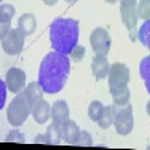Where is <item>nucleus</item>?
<instances>
[{
  "instance_id": "nucleus-30",
  "label": "nucleus",
  "mask_w": 150,
  "mask_h": 150,
  "mask_svg": "<svg viewBox=\"0 0 150 150\" xmlns=\"http://www.w3.org/2000/svg\"><path fill=\"white\" fill-rule=\"evenodd\" d=\"M65 2H66V3H69V5H72V3L77 2V0H65Z\"/></svg>"
},
{
  "instance_id": "nucleus-10",
  "label": "nucleus",
  "mask_w": 150,
  "mask_h": 150,
  "mask_svg": "<svg viewBox=\"0 0 150 150\" xmlns=\"http://www.w3.org/2000/svg\"><path fill=\"white\" fill-rule=\"evenodd\" d=\"M15 15V8L12 5H2L0 6V35L2 39L11 32V20Z\"/></svg>"
},
{
  "instance_id": "nucleus-17",
  "label": "nucleus",
  "mask_w": 150,
  "mask_h": 150,
  "mask_svg": "<svg viewBox=\"0 0 150 150\" xmlns=\"http://www.w3.org/2000/svg\"><path fill=\"white\" fill-rule=\"evenodd\" d=\"M18 29L23 30L24 33H26L27 36L32 35L36 29V18L33 14H24L20 17L18 20Z\"/></svg>"
},
{
  "instance_id": "nucleus-8",
  "label": "nucleus",
  "mask_w": 150,
  "mask_h": 150,
  "mask_svg": "<svg viewBox=\"0 0 150 150\" xmlns=\"http://www.w3.org/2000/svg\"><path fill=\"white\" fill-rule=\"evenodd\" d=\"M90 45H92V50L95 51V54L107 56L110 48H111V36H110V33L102 27H96L90 35Z\"/></svg>"
},
{
  "instance_id": "nucleus-28",
  "label": "nucleus",
  "mask_w": 150,
  "mask_h": 150,
  "mask_svg": "<svg viewBox=\"0 0 150 150\" xmlns=\"http://www.w3.org/2000/svg\"><path fill=\"white\" fill-rule=\"evenodd\" d=\"M42 2L45 3V5H48V6H53V5H56L59 0H42Z\"/></svg>"
},
{
  "instance_id": "nucleus-3",
  "label": "nucleus",
  "mask_w": 150,
  "mask_h": 150,
  "mask_svg": "<svg viewBox=\"0 0 150 150\" xmlns=\"http://www.w3.org/2000/svg\"><path fill=\"white\" fill-rule=\"evenodd\" d=\"M32 112V104L24 95V92L17 93V96L12 99V102L8 107V120L12 126H21Z\"/></svg>"
},
{
  "instance_id": "nucleus-22",
  "label": "nucleus",
  "mask_w": 150,
  "mask_h": 150,
  "mask_svg": "<svg viewBox=\"0 0 150 150\" xmlns=\"http://www.w3.org/2000/svg\"><path fill=\"white\" fill-rule=\"evenodd\" d=\"M99 126H101L102 129H107V128H110L112 123H114V117H112V108H111V105H108V107H105L104 108V112H102V117L99 119Z\"/></svg>"
},
{
  "instance_id": "nucleus-31",
  "label": "nucleus",
  "mask_w": 150,
  "mask_h": 150,
  "mask_svg": "<svg viewBox=\"0 0 150 150\" xmlns=\"http://www.w3.org/2000/svg\"><path fill=\"white\" fill-rule=\"evenodd\" d=\"M107 3H116V2H119V0H105Z\"/></svg>"
},
{
  "instance_id": "nucleus-26",
  "label": "nucleus",
  "mask_w": 150,
  "mask_h": 150,
  "mask_svg": "<svg viewBox=\"0 0 150 150\" xmlns=\"http://www.w3.org/2000/svg\"><path fill=\"white\" fill-rule=\"evenodd\" d=\"M75 144H77V146H84V147L92 146L93 141H92L90 134L86 132V131H81V134H80V137H78V140H77V143H75Z\"/></svg>"
},
{
  "instance_id": "nucleus-2",
  "label": "nucleus",
  "mask_w": 150,
  "mask_h": 150,
  "mask_svg": "<svg viewBox=\"0 0 150 150\" xmlns=\"http://www.w3.org/2000/svg\"><path fill=\"white\" fill-rule=\"evenodd\" d=\"M80 24L72 18H57L50 26V39L54 51L69 54L78 45Z\"/></svg>"
},
{
  "instance_id": "nucleus-11",
  "label": "nucleus",
  "mask_w": 150,
  "mask_h": 150,
  "mask_svg": "<svg viewBox=\"0 0 150 150\" xmlns=\"http://www.w3.org/2000/svg\"><path fill=\"white\" fill-rule=\"evenodd\" d=\"M111 65L108 63L107 56H95L92 60V74L96 80H104L105 77H108Z\"/></svg>"
},
{
  "instance_id": "nucleus-20",
  "label": "nucleus",
  "mask_w": 150,
  "mask_h": 150,
  "mask_svg": "<svg viewBox=\"0 0 150 150\" xmlns=\"http://www.w3.org/2000/svg\"><path fill=\"white\" fill-rule=\"evenodd\" d=\"M138 39L146 48L150 50V18L141 24V27L138 30Z\"/></svg>"
},
{
  "instance_id": "nucleus-13",
  "label": "nucleus",
  "mask_w": 150,
  "mask_h": 150,
  "mask_svg": "<svg viewBox=\"0 0 150 150\" xmlns=\"http://www.w3.org/2000/svg\"><path fill=\"white\" fill-rule=\"evenodd\" d=\"M62 132H63V140L68 144H75L81 134V131L78 129V125L69 119L62 123Z\"/></svg>"
},
{
  "instance_id": "nucleus-16",
  "label": "nucleus",
  "mask_w": 150,
  "mask_h": 150,
  "mask_svg": "<svg viewBox=\"0 0 150 150\" xmlns=\"http://www.w3.org/2000/svg\"><path fill=\"white\" fill-rule=\"evenodd\" d=\"M47 141L48 144H59L62 141V138H63V132H62V125L59 123H51V125H48V128H47Z\"/></svg>"
},
{
  "instance_id": "nucleus-6",
  "label": "nucleus",
  "mask_w": 150,
  "mask_h": 150,
  "mask_svg": "<svg viewBox=\"0 0 150 150\" xmlns=\"http://www.w3.org/2000/svg\"><path fill=\"white\" fill-rule=\"evenodd\" d=\"M131 78V72L129 68L123 63H112L108 72V87H110V93L120 90L123 87H126Z\"/></svg>"
},
{
  "instance_id": "nucleus-23",
  "label": "nucleus",
  "mask_w": 150,
  "mask_h": 150,
  "mask_svg": "<svg viewBox=\"0 0 150 150\" xmlns=\"http://www.w3.org/2000/svg\"><path fill=\"white\" fill-rule=\"evenodd\" d=\"M137 15L144 21L150 18V0H140L138 6H137Z\"/></svg>"
},
{
  "instance_id": "nucleus-18",
  "label": "nucleus",
  "mask_w": 150,
  "mask_h": 150,
  "mask_svg": "<svg viewBox=\"0 0 150 150\" xmlns=\"http://www.w3.org/2000/svg\"><path fill=\"white\" fill-rule=\"evenodd\" d=\"M111 96H112V101H114V104L122 107V105H126V104H129V99H131V92H129L128 86H126V87H123V89H120V90L112 92V93H111Z\"/></svg>"
},
{
  "instance_id": "nucleus-27",
  "label": "nucleus",
  "mask_w": 150,
  "mask_h": 150,
  "mask_svg": "<svg viewBox=\"0 0 150 150\" xmlns=\"http://www.w3.org/2000/svg\"><path fill=\"white\" fill-rule=\"evenodd\" d=\"M35 144H48L47 141V135L41 134V135H36V138H35Z\"/></svg>"
},
{
  "instance_id": "nucleus-9",
  "label": "nucleus",
  "mask_w": 150,
  "mask_h": 150,
  "mask_svg": "<svg viewBox=\"0 0 150 150\" xmlns=\"http://www.w3.org/2000/svg\"><path fill=\"white\" fill-rule=\"evenodd\" d=\"M6 87L12 93H20L26 87V74L20 68H11L6 72Z\"/></svg>"
},
{
  "instance_id": "nucleus-32",
  "label": "nucleus",
  "mask_w": 150,
  "mask_h": 150,
  "mask_svg": "<svg viewBox=\"0 0 150 150\" xmlns=\"http://www.w3.org/2000/svg\"><path fill=\"white\" fill-rule=\"evenodd\" d=\"M147 150H150V146H147Z\"/></svg>"
},
{
  "instance_id": "nucleus-4",
  "label": "nucleus",
  "mask_w": 150,
  "mask_h": 150,
  "mask_svg": "<svg viewBox=\"0 0 150 150\" xmlns=\"http://www.w3.org/2000/svg\"><path fill=\"white\" fill-rule=\"evenodd\" d=\"M112 108V117H114V126L117 134L120 135H128L131 134L134 128V116H132V105H111Z\"/></svg>"
},
{
  "instance_id": "nucleus-12",
  "label": "nucleus",
  "mask_w": 150,
  "mask_h": 150,
  "mask_svg": "<svg viewBox=\"0 0 150 150\" xmlns=\"http://www.w3.org/2000/svg\"><path fill=\"white\" fill-rule=\"evenodd\" d=\"M32 116L35 119L36 123H39V125H44L47 123L50 119H51V107H50V104L47 101H39L38 104L33 105L32 108Z\"/></svg>"
},
{
  "instance_id": "nucleus-7",
  "label": "nucleus",
  "mask_w": 150,
  "mask_h": 150,
  "mask_svg": "<svg viewBox=\"0 0 150 150\" xmlns=\"http://www.w3.org/2000/svg\"><path fill=\"white\" fill-rule=\"evenodd\" d=\"M26 33L23 30L17 29H11V32L6 35V38L2 39V48L3 51L9 56H17L21 53V50L24 47V39H26Z\"/></svg>"
},
{
  "instance_id": "nucleus-24",
  "label": "nucleus",
  "mask_w": 150,
  "mask_h": 150,
  "mask_svg": "<svg viewBox=\"0 0 150 150\" xmlns=\"http://www.w3.org/2000/svg\"><path fill=\"white\" fill-rule=\"evenodd\" d=\"M68 56H69V59L72 62H81L84 59V56H86V48L83 45H77Z\"/></svg>"
},
{
  "instance_id": "nucleus-14",
  "label": "nucleus",
  "mask_w": 150,
  "mask_h": 150,
  "mask_svg": "<svg viewBox=\"0 0 150 150\" xmlns=\"http://www.w3.org/2000/svg\"><path fill=\"white\" fill-rule=\"evenodd\" d=\"M51 119L54 123H59L62 125L65 120L69 119V107L65 101H62V99H59V101H56L51 107Z\"/></svg>"
},
{
  "instance_id": "nucleus-19",
  "label": "nucleus",
  "mask_w": 150,
  "mask_h": 150,
  "mask_svg": "<svg viewBox=\"0 0 150 150\" xmlns=\"http://www.w3.org/2000/svg\"><path fill=\"white\" fill-rule=\"evenodd\" d=\"M140 75L146 83V89L150 93V56L144 57L140 63Z\"/></svg>"
},
{
  "instance_id": "nucleus-21",
  "label": "nucleus",
  "mask_w": 150,
  "mask_h": 150,
  "mask_svg": "<svg viewBox=\"0 0 150 150\" xmlns=\"http://www.w3.org/2000/svg\"><path fill=\"white\" fill-rule=\"evenodd\" d=\"M104 105L99 102V101H93L89 107V117L93 122H99V119L102 117V112H104Z\"/></svg>"
},
{
  "instance_id": "nucleus-1",
  "label": "nucleus",
  "mask_w": 150,
  "mask_h": 150,
  "mask_svg": "<svg viewBox=\"0 0 150 150\" xmlns=\"http://www.w3.org/2000/svg\"><path fill=\"white\" fill-rule=\"evenodd\" d=\"M71 71V59L68 54L51 51L39 66V84L48 95H54L63 89Z\"/></svg>"
},
{
  "instance_id": "nucleus-25",
  "label": "nucleus",
  "mask_w": 150,
  "mask_h": 150,
  "mask_svg": "<svg viewBox=\"0 0 150 150\" xmlns=\"http://www.w3.org/2000/svg\"><path fill=\"white\" fill-rule=\"evenodd\" d=\"M6 141L8 143H24V141H26V138H24V135L18 129H12L6 135Z\"/></svg>"
},
{
  "instance_id": "nucleus-15",
  "label": "nucleus",
  "mask_w": 150,
  "mask_h": 150,
  "mask_svg": "<svg viewBox=\"0 0 150 150\" xmlns=\"http://www.w3.org/2000/svg\"><path fill=\"white\" fill-rule=\"evenodd\" d=\"M24 95L27 96V99L30 101L32 104V108L35 104H38L39 101H42V93H44V89L42 86L39 84V81H33L30 84H27L26 87H24Z\"/></svg>"
},
{
  "instance_id": "nucleus-29",
  "label": "nucleus",
  "mask_w": 150,
  "mask_h": 150,
  "mask_svg": "<svg viewBox=\"0 0 150 150\" xmlns=\"http://www.w3.org/2000/svg\"><path fill=\"white\" fill-rule=\"evenodd\" d=\"M146 111H147V114H149V117H150V101L147 102V107H146Z\"/></svg>"
},
{
  "instance_id": "nucleus-5",
  "label": "nucleus",
  "mask_w": 150,
  "mask_h": 150,
  "mask_svg": "<svg viewBox=\"0 0 150 150\" xmlns=\"http://www.w3.org/2000/svg\"><path fill=\"white\" fill-rule=\"evenodd\" d=\"M137 0H120V15L125 27L129 32L131 41L135 42L138 32H137V21H138V15H137Z\"/></svg>"
}]
</instances>
